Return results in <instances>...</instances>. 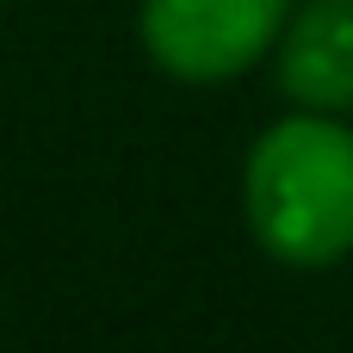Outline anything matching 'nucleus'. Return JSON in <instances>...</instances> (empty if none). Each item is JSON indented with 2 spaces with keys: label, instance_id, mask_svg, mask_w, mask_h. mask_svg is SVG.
<instances>
[{
  "label": "nucleus",
  "instance_id": "f257e3e1",
  "mask_svg": "<svg viewBox=\"0 0 353 353\" xmlns=\"http://www.w3.org/2000/svg\"><path fill=\"white\" fill-rule=\"evenodd\" d=\"M254 242L285 267H335L353 254V124L292 112L267 124L242 168Z\"/></svg>",
  "mask_w": 353,
  "mask_h": 353
},
{
  "label": "nucleus",
  "instance_id": "f03ea898",
  "mask_svg": "<svg viewBox=\"0 0 353 353\" xmlns=\"http://www.w3.org/2000/svg\"><path fill=\"white\" fill-rule=\"evenodd\" d=\"M292 0H143L137 31L161 74L186 87H217L248 74L285 37Z\"/></svg>",
  "mask_w": 353,
  "mask_h": 353
},
{
  "label": "nucleus",
  "instance_id": "7ed1b4c3",
  "mask_svg": "<svg viewBox=\"0 0 353 353\" xmlns=\"http://www.w3.org/2000/svg\"><path fill=\"white\" fill-rule=\"evenodd\" d=\"M279 87L310 112L353 105V0H310L285 19Z\"/></svg>",
  "mask_w": 353,
  "mask_h": 353
}]
</instances>
